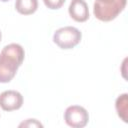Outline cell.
Returning a JSON list of instances; mask_svg holds the SVG:
<instances>
[{
    "label": "cell",
    "mask_w": 128,
    "mask_h": 128,
    "mask_svg": "<svg viewBox=\"0 0 128 128\" xmlns=\"http://www.w3.org/2000/svg\"><path fill=\"white\" fill-rule=\"evenodd\" d=\"M45 6L49 9L55 10V9H59L62 7V5L64 4L65 0H43Z\"/></svg>",
    "instance_id": "9"
},
{
    "label": "cell",
    "mask_w": 128,
    "mask_h": 128,
    "mask_svg": "<svg viewBox=\"0 0 128 128\" xmlns=\"http://www.w3.org/2000/svg\"><path fill=\"white\" fill-rule=\"evenodd\" d=\"M24 56L25 52L20 44L11 43L3 47L0 52V83H8L14 78Z\"/></svg>",
    "instance_id": "1"
},
{
    "label": "cell",
    "mask_w": 128,
    "mask_h": 128,
    "mask_svg": "<svg viewBox=\"0 0 128 128\" xmlns=\"http://www.w3.org/2000/svg\"><path fill=\"white\" fill-rule=\"evenodd\" d=\"M23 105V96L15 90H6L0 94V107L4 111H14Z\"/></svg>",
    "instance_id": "5"
},
{
    "label": "cell",
    "mask_w": 128,
    "mask_h": 128,
    "mask_svg": "<svg viewBox=\"0 0 128 128\" xmlns=\"http://www.w3.org/2000/svg\"><path fill=\"white\" fill-rule=\"evenodd\" d=\"M82 33L72 26H65L57 29L53 35V42L62 49H72L80 43Z\"/></svg>",
    "instance_id": "3"
},
{
    "label": "cell",
    "mask_w": 128,
    "mask_h": 128,
    "mask_svg": "<svg viewBox=\"0 0 128 128\" xmlns=\"http://www.w3.org/2000/svg\"><path fill=\"white\" fill-rule=\"evenodd\" d=\"M127 0H95L94 16L104 22L114 20L125 8Z\"/></svg>",
    "instance_id": "2"
},
{
    "label": "cell",
    "mask_w": 128,
    "mask_h": 128,
    "mask_svg": "<svg viewBox=\"0 0 128 128\" xmlns=\"http://www.w3.org/2000/svg\"><path fill=\"white\" fill-rule=\"evenodd\" d=\"M115 108L117 111L118 116L125 122L127 123V113H128V94L123 93L119 95L116 99L115 102Z\"/></svg>",
    "instance_id": "8"
},
{
    "label": "cell",
    "mask_w": 128,
    "mask_h": 128,
    "mask_svg": "<svg viewBox=\"0 0 128 128\" xmlns=\"http://www.w3.org/2000/svg\"><path fill=\"white\" fill-rule=\"evenodd\" d=\"M19 127H43V125L36 119H27L25 122L20 123Z\"/></svg>",
    "instance_id": "10"
},
{
    "label": "cell",
    "mask_w": 128,
    "mask_h": 128,
    "mask_svg": "<svg viewBox=\"0 0 128 128\" xmlns=\"http://www.w3.org/2000/svg\"><path fill=\"white\" fill-rule=\"evenodd\" d=\"M0 1H2V2H7V1H9V0H0Z\"/></svg>",
    "instance_id": "11"
},
{
    "label": "cell",
    "mask_w": 128,
    "mask_h": 128,
    "mask_svg": "<svg viewBox=\"0 0 128 128\" xmlns=\"http://www.w3.org/2000/svg\"><path fill=\"white\" fill-rule=\"evenodd\" d=\"M70 17L77 22H85L89 18L88 5L84 0H72L68 7Z\"/></svg>",
    "instance_id": "6"
},
{
    "label": "cell",
    "mask_w": 128,
    "mask_h": 128,
    "mask_svg": "<svg viewBox=\"0 0 128 128\" xmlns=\"http://www.w3.org/2000/svg\"><path fill=\"white\" fill-rule=\"evenodd\" d=\"M38 8V0H16L15 9L22 15L33 14Z\"/></svg>",
    "instance_id": "7"
},
{
    "label": "cell",
    "mask_w": 128,
    "mask_h": 128,
    "mask_svg": "<svg viewBox=\"0 0 128 128\" xmlns=\"http://www.w3.org/2000/svg\"><path fill=\"white\" fill-rule=\"evenodd\" d=\"M64 120L70 127L82 128L87 125L89 121V114L84 107L79 105H72L67 107L65 110Z\"/></svg>",
    "instance_id": "4"
},
{
    "label": "cell",
    "mask_w": 128,
    "mask_h": 128,
    "mask_svg": "<svg viewBox=\"0 0 128 128\" xmlns=\"http://www.w3.org/2000/svg\"><path fill=\"white\" fill-rule=\"evenodd\" d=\"M1 38H2V34H1V32H0V41H1Z\"/></svg>",
    "instance_id": "12"
}]
</instances>
